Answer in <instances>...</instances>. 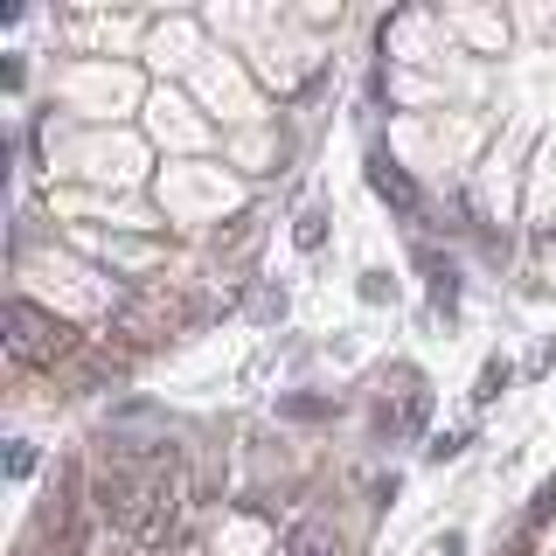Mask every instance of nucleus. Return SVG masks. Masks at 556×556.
<instances>
[{
	"instance_id": "nucleus-3",
	"label": "nucleus",
	"mask_w": 556,
	"mask_h": 556,
	"mask_svg": "<svg viewBox=\"0 0 556 556\" xmlns=\"http://www.w3.org/2000/svg\"><path fill=\"white\" fill-rule=\"evenodd\" d=\"M508 556H556V480L536 494V508L522 515V529H515Z\"/></svg>"
},
{
	"instance_id": "nucleus-2",
	"label": "nucleus",
	"mask_w": 556,
	"mask_h": 556,
	"mask_svg": "<svg viewBox=\"0 0 556 556\" xmlns=\"http://www.w3.org/2000/svg\"><path fill=\"white\" fill-rule=\"evenodd\" d=\"M362 487L327 452L223 417L98 424L14 556H362Z\"/></svg>"
},
{
	"instance_id": "nucleus-1",
	"label": "nucleus",
	"mask_w": 556,
	"mask_h": 556,
	"mask_svg": "<svg viewBox=\"0 0 556 556\" xmlns=\"http://www.w3.org/2000/svg\"><path fill=\"white\" fill-rule=\"evenodd\" d=\"M348 14H35L14 49V376L119 383L265 251Z\"/></svg>"
}]
</instances>
